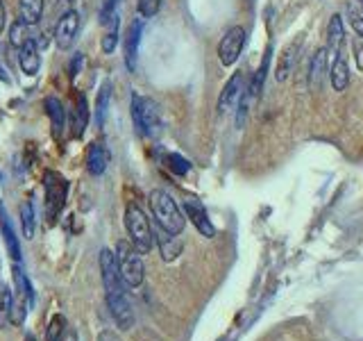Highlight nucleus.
<instances>
[{
  "label": "nucleus",
  "mask_w": 363,
  "mask_h": 341,
  "mask_svg": "<svg viewBox=\"0 0 363 341\" xmlns=\"http://www.w3.org/2000/svg\"><path fill=\"white\" fill-rule=\"evenodd\" d=\"M87 123H89V105H87L84 94H80L75 101V114H73V134L77 139H80L84 130H87Z\"/></svg>",
  "instance_id": "20"
},
{
  "label": "nucleus",
  "mask_w": 363,
  "mask_h": 341,
  "mask_svg": "<svg viewBox=\"0 0 363 341\" xmlns=\"http://www.w3.org/2000/svg\"><path fill=\"white\" fill-rule=\"evenodd\" d=\"M132 121H134V125H137V130L141 134H146V137H154L161 127L159 105H157L152 98L134 94L132 96Z\"/></svg>",
  "instance_id": "5"
},
{
  "label": "nucleus",
  "mask_w": 363,
  "mask_h": 341,
  "mask_svg": "<svg viewBox=\"0 0 363 341\" xmlns=\"http://www.w3.org/2000/svg\"><path fill=\"white\" fill-rule=\"evenodd\" d=\"M347 18H350V25L354 27L357 37H363V7L359 0H350L347 3Z\"/></svg>",
  "instance_id": "27"
},
{
  "label": "nucleus",
  "mask_w": 363,
  "mask_h": 341,
  "mask_svg": "<svg viewBox=\"0 0 363 341\" xmlns=\"http://www.w3.org/2000/svg\"><path fill=\"white\" fill-rule=\"evenodd\" d=\"M125 227H127V234H130L132 246L137 248L141 255L152 251L154 232H152L150 221H148V216L144 214V210H141L139 205H130V207L125 210Z\"/></svg>",
  "instance_id": "3"
},
{
  "label": "nucleus",
  "mask_w": 363,
  "mask_h": 341,
  "mask_svg": "<svg viewBox=\"0 0 363 341\" xmlns=\"http://www.w3.org/2000/svg\"><path fill=\"white\" fill-rule=\"evenodd\" d=\"M12 275H14V284H16V294H14V305H12V323L23 325L27 310L32 307L34 294H32L30 282H27V278H25L23 268H21L18 264L12 266Z\"/></svg>",
  "instance_id": "6"
},
{
  "label": "nucleus",
  "mask_w": 363,
  "mask_h": 341,
  "mask_svg": "<svg viewBox=\"0 0 363 341\" xmlns=\"http://www.w3.org/2000/svg\"><path fill=\"white\" fill-rule=\"evenodd\" d=\"M12 305H14V294L5 282H0V328L12 323Z\"/></svg>",
  "instance_id": "22"
},
{
  "label": "nucleus",
  "mask_w": 363,
  "mask_h": 341,
  "mask_svg": "<svg viewBox=\"0 0 363 341\" xmlns=\"http://www.w3.org/2000/svg\"><path fill=\"white\" fill-rule=\"evenodd\" d=\"M59 341H80V337H77V332L75 330H70V328H66L62 332V337H59Z\"/></svg>",
  "instance_id": "38"
},
{
  "label": "nucleus",
  "mask_w": 363,
  "mask_h": 341,
  "mask_svg": "<svg viewBox=\"0 0 363 341\" xmlns=\"http://www.w3.org/2000/svg\"><path fill=\"white\" fill-rule=\"evenodd\" d=\"M297 46H300V39L295 41V44H291V48L286 51V55H284V60L280 62V68H277V80H286L288 73H291V66H293V62H295V51H297Z\"/></svg>",
  "instance_id": "28"
},
{
  "label": "nucleus",
  "mask_w": 363,
  "mask_h": 341,
  "mask_svg": "<svg viewBox=\"0 0 363 341\" xmlns=\"http://www.w3.org/2000/svg\"><path fill=\"white\" fill-rule=\"evenodd\" d=\"M82 62H84V57L77 53L75 57H73V62H70V68H68V73H70V77H75L77 73H80V68H82Z\"/></svg>",
  "instance_id": "37"
},
{
  "label": "nucleus",
  "mask_w": 363,
  "mask_h": 341,
  "mask_svg": "<svg viewBox=\"0 0 363 341\" xmlns=\"http://www.w3.org/2000/svg\"><path fill=\"white\" fill-rule=\"evenodd\" d=\"M18 12L21 21H25L27 25L39 23L44 14V0H18Z\"/></svg>",
  "instance_id": "19"
},
{
  "label": "nucleus",
  "mask_w": 363,
  "mask_h": 341,
  "mask_svg": "<svg viewBox=\"0 0 363 341\" xmlns=\"http://www.w3.org/2000/svg\"><path fill=\"white\" fill-rule=\"evenodd\" d=\"M161 7V0H139V14L144 18H152Z\"/></svg>",
  "instance_id": "33"
},
{
  "label": "nucleus",
  "mask_w": 363,
  "mask_h": 341,
  "mask_svg": "<svg viewBox=\"0 0 363 341\" xmlns=\"http://www.w3.org/2000/svg\"><path fill=\"white\" fill-rule=\"evenodd\" d=\"M5 21H7V12H5V3L0 0V32L5 30Z\"/></svg>",
  "instance_id": "40"
},
{
  "label": "nucleus",
  "mask_w": 363,
  "mask_h": 341,
  "mask_svg": "<svg viewBox=\"0 0 363 341\" xmlns=\"http://www.w3.org/2000/svg\"><path fill=\"white\" fill-rule=\"evenodd\" d=\"M44 187H46V216L48 221L55 223L59 212L64 210V201H66V182L59 175L48 170L44 175Z\"/></svg>",
  "instance_id": "7"
},
{
  "label": "nucleus",
  "mask_w": 363,
  "mask_h": 341,
  "mask_svg": "<svg viewBox=\"0 0 363 341\" xmlns=\"http://www.w3.org/2000/svg\"><path fill=\"white\" fill-rule=\"evenodd\" d=\"M44 108H46L48 118H51L53 137H55V139H59L62 134H64V105H62L59 98L48 96V98H46V103H44Z\"/></svg>",
  "instance_id": "16"
},
{
  "label": "nucleus",
  "mask_w": 363,
  "mask_h": 341,
  "mask_svg": "<svg viewBox=\"0 0 363 341\" xmlns=\"http://www.w3.org/2000/svg\"><path fill=\"white\" fill-rule=\"evenodd\" d=\"M354 57H357V66L363 68V37H354Z\"/></svg>",
  "instance_id": "36"
},
{
  "label": "nucleus",
  "mask_w": 363,
  "mask_h": 341,
  "mask_svg": "<svg viewBox=\"0 0 363 341\" xmlns=\"http://www.w3.org/2000/svg\"><path fill=\"white\" fill-rule=\"evenodd\" d=\"M141 32H144V21L137 18L130 25V30H127V39H125V64H127V68H130V71L137 68V55H139Z\"/></svg>",
  "instance_id": "12"
},
{
  "label": "nucleus",
  "mask_w": 363,
  "mask_h": 341,
  "mask_svg": "<svg viewBox=\"0 0 363 341\" xmlns=\"http://www.w3.org/2000/svg\"><path fill=\"white\" fill-rule=\"evenodd\" d=\"M111 101V82H103L100 94L96 98V123L98 127L105 125V116H107V108H109Z\"/></svg>",
  "instance_id": "23"
},
{
  "label": "nucleus",
  "mask_w": 363,
  "mask_h": 341,
  "mask_svg": "<svg viewBox=\"0 0 363 341\" xmlns=\"http://www.w3.org/2000/svg\"><path fill=\"white\" fill-rule=\"evenodd\" d=\"M18 64H21V68H23L25 75H37L39 73V68H41V55H39L37 41L30 39L23 48H21Z\"/></svg>",
  "instance_id": "13"
},
{
  "label": "nucleus",
  "mask_w": 363,
  "mask_h": 341,
  "mask_svg": "<svg viewBox=\"0 0 363 341\" xmlns=\"http://www.w3.org/2000/svg\"><path fill=\"white\" fill-rule=\"evenodd\" d=\"M243 46H245V30L241 25L230 27L218 44L220 64H223V66H232V64H237L241 51H243Z\"/></svg>",
  "instance_id": "8"
},
{
  "label": "nucleus",
  "mask_w": 363,
  "mask_h": 341,
  "mask_svg": "<svg viewBox=\"0 0 363 341\" xmlns=\"http://www.w3.org/2000/svg\"><path fill=\"white\" fill-rule=\"evenodd\" d=\"M325 62H327V51H318L316 57H313L311 62V73H309V80H311V87H318V84H323V71H325Z\"/></svg>",
  "instance_id": "26"
},
{
  "label": "nucleus",
  "mask_w": 363,
  "mask_h": 341,
  "mask_svg": "<svg viewBox=\"0 0 363 341\" xmlns=\"http://www.w3.org/2000/svg\"><path fill=\"white\" fill-rule=\"evenodd\" d=\"M118 3H120V0H105V3H103V7H100V23L103 25H107L118 14L116 12Z\"/></svg>",
  "instance_id": "34"
},
{
  "label": "nucleus",
  "mask_w": 363,
  "mask_h": 341,
  "mask_svg": "<svg viewBox=\"0 0 363 341\" xmlns=\"http://www.w3.org/2000/svg\"><path fill=\"white\" fill-rule=\"evenodd\" d=\"M107 25H109V30H107L105 37H103V51L111 53L113 48H116V44H118V14Z\"/></svg>",
  "instance_id": "30"
},
{
  "label": "nucleus",
  "mask_w": 363,
  "mask_h": 341,
  "mask_svg": "<svg viewBox=\"0 0 363 341\" xmlns=\"http://www.w3.org/2000/svg\"><path fill=\"white\" fill-rule=\"evenodd\" d=\"M10 41L14 48H18V51L30 41V30H27L25 21H16V23L10 27Z\"/></svg>",
  "instance_id": "25"
},
{
  "label": "nucleus",
  "mask_w": 363,
  "mask_h": 341,
  "mask_svg": "<svg viewBox=\"0 0 363 341\" xmlns=\"http://www.w3.org/2000/svg\"><path fill=\"white\" fill-rule=\"evenodd\" d=\"M270 55H273V46H268L266 48V55H263V60L259 64V68H257V73H254L252 77V84H250V94L257 98L261 94V89H263V80H266V73H268V66H270Z\"/></svg>",
  "instance_id": "24"
},
{
  "label": "nucleus",
  "mask_w": 363,
  "mask_h": 341,
  "mask_svg": "<svg viewBox=\"0 0 363 341\" xmlns=\"http://www.w3.org/2000/svg\"><path fill=\"white\" fill-rule=\"evenodd\" d=\"M25 341H37V337H34V335H25Z\"/></svg>",
  "instance_id": "41"
},
{
  "label": "nucleus",
  "mask_w": 363,
  "mask_h": 341,
  "mask_svg": "<svg viewBox=\"0 0 363 341\" xmlns=\"http://www.w3.org/2000/svg\"><path fill=\"white\" fill-rule=\"evenodd\" d=\"M98 341H120V339L113 335L111 330H103L100 335H98Z\"/></svg>",
  "instance_id": "39"
},
{
  "label": "nucleus",
  "mask_w": 363,
  "mask_h": 341,
  "mask_svg": "<svg viewBox=\"0 0 363 341\" xmlns=\"http://www.w3.org/2000/svg\"><path fill=\"white\" fill-rule=\"evenodd\" d=\"M330 77H332V87H334V91H345V89H347V84H350V68H347L345 57L338 55L336 60L332 62Z\"/></svg>",
  "instance_id": "18"
},
{
  "label": "nucleus",
  "mask_w": 363,
  "mask_h": 341,
  "mask_svg": "<svg viewBox=\"0 0 363 341\" xmlns=\"http://www.w3.org/2000/svg\"><path fill=\"white\" fill-rule=\"evenodd\" d=\"M252 94H250V87L243 89V94L239 98V112H237V127H243L245 121H247V114H250V103H252Z\"/></svg>",
  "instance_id": "29"
},
{
  "label": "nucleus",
  "mask_w": 363,
  "mask_h": 341,
  "mask_svg": "<svg viewBox=\"0 0 363 341\" xmlns=\"http://www.w3.org/2000/svg\"><path fill=\"white\" fill-rule=\"evenodd\" d=\"M66 325V321H64V316H53V321H51V328H48V341H59V337H62V332L66 330L64 328Z\"/></svg>",
  "instance_id": "35"
},
{
  "label": "nucleus",
  "mask_w": 363,
  "mask_h": 341,
  "mask_svg": "<svg viewBox=\"0 0 363 341\" xmlns=\"http://www.w3.org/2000/svg\"><path fill=\"white\" fill-rule=\"evenodd\" d=\"M0 230H3V237H5V244H7V251H10V257L14 262L21 260V248H18V239H16V232H14L10 216H7V212L3 210V205H0Z\"/></svg>",
  "instance_id": "17"
},
{
  "label": "nucleus",
  "mask_w": 363,
  "mask_h": 341,
  "mask_svg": "<svg viewBox=\"0 0 363 341\" xmlns=\"http://www.w3.org/2000/svg\"><path fill=\"white\" fill-rule=\"evenodd\" d=\"M184 212H187V218L196 225V230L200 232L202 237H207V239L216 237V227H213L207 210H204V205L198 201V198H187V201H184Z\"/></svg>",
  "instance_id": "9"
},
{
  "label": "nucleus",
  "mask_w": 363,
  "mask_h": 341,
  "mask_svg": "<svg viewBox=\"0 0 363 341\" xmlns=\"http://www.w3.org/2000/svg\"><path fill=\"white\" fill-rule=\"evenodd\" d=\"M343 37H345L343 16H340V14H334L330 18V25H327V41H330L332 51H338V48L343 46Z\"/></svg>",
  "instance_id": "21"
},
{
  "label": "nucleus",
  "mask_w": 363,
  "mask_h": 341,
  "mask_svg": "<svg viewBox=\"0 0 363 341\" xmlns=\"http://www.w3.org/2000/svg\"><path fill=\"white\" fill-rule=\"evenodd\" d=\"M107 164H109V153H107V148L103 144L94 141L87 151V170L91 175H103Z\"/></svg>",
  "instance_id": "14"
},
{
  "label": "nucleus",
  "mask_w": 363,
  "mask_h": 341,
  "mask_svg": "<svg viewBox=\"0 0 363 341\" xmlns=\"http://www.w3.org/2000/svg\"><path fill=\"white\" fill-rule=\"evenodd\" d=\"M77 27H80V14L77 12L64 14V16L59 18V23H57V30H55L57 48H62V51L70 48V44H73L77 37Z\"/></svg>",
  "instance_id": "10"
},
{
  "label": "nucleus",
  "mask_w": 363,
  "mask_h": 341,
  "mask_svg": "<svg viewBox=\"0 0 363 341\" xmlns=\"http://www.w3.org/2000/svg\"><path fill=\"white\" fill-rule=\"evenodd\" d=\"M166 164H168V168L173 170V173H177V175H187L189 170H191L189 160H184L182 155H175V153L168 155V157H166Z\"/></svg>",
  "instance_id": "32"
},
{
  "label": "nucleus",
  "mask_w": 363,
  "mask_h": 341,
  "mask_svg": "<svg viewBox=\"0 0 363 341\" xmlns=\"http://www.w3.org/2000/svg\"><path fill=\"white\" fill-rule=\"evenodd\" d=\"M241 94H243V73H234L230 80H227L223 94H220L218 98V112L225 114L227 110H232V105L239 101Z\"/></svg>",
  "instance_id": "11"
},
{
  "label": "nucleus",
  "mask_w": 363,
  "mask_h": 341,
  "mask_svg": "<svg viewBox=\"0 0 363 341\" xmlns=\"http://www.w3.org/2000/svg\"><path fill=\"white\" fill-rule=\"evenodd\" d=\"M150 207H152L157 223H159V227H163L166 232L180 234L184 230L187 218L182 216L180 207H177V203L173 201V196L170 194H166V191H161V189H154L150 194Z\"/></svg>",
  "instance_id": "2"
},
{
  "label": "nucleus",
  "mask_w": 363,
  "mask_h": 341,
  "mask_svg": "<svg viewBox=\"0 0 363 341\" xmlns=\"http://www.w3.org/2000/svg\"><path fill=\"white\" fill-rule=\"evenodd\" d=\"M157 246H159L161 251V257L166 262H173L180 257L182 253V241L175 237V234L166 232L163 227H159V232H157Z\"/></svg>",
  "instance_id": "15"
},
{
  "label": "nucleus",
  "mask_w": 363,
  "mask_h": 341,
  "mask_svg": "<svg viewBox=\"0 0 363 341\" xmlns=\"http://www.w3.org/2000/svg\"><path fill=\"white\" fill-rule=\"evenodd\" d=\"M21 223H23L25 239H32L34 237V210H32V203L30 201H27L23 207H21Z\"/></svg>",
  "instance_id": "31"
},
{
  "label": "nucleus",
  "mask_w": 363,
  "mask_h": 341,
  "mask_svg": "<svg viewBox=\"0 0 363 341\" xmlns=\"http://www.w3.org/2000/svg\"><path fill=\"white\" fill-rule=\"evenodd\" d=\"M100 271H103V287H105L109 314L116 321L118 330L127 332L134 325V312H132L130 298L125 294L127 287L123 278H120L116 253H111L109 248H103L100 251Z\"/></svg>",
  "instance_id": "1"
},
{
  "label": "nucleus",
  "mask_w": 363,
  "mask_h": 341,
  "mask_svg": "<svg viewBox=\"0 0 363 341\" xmlns=\"http://www.w3.org/2000/svg\"><path fill=\"white\" fill-rule=\"evenodd\" d=\"M116 260H118V271L123 278L127 289H137L146 280V266L141 260V253L127 241H120L116 248Z\"/></svg>",
  "instance_id": "4"
},
{
  "label": "nucleus",
  "mask_w": 363,
  "mask_h": 341,
  "mask_svg": "<svg viewBox=\"0 0 363 341\" xmlns=\"http://www.w3.org/2000/svg\"><path fill=\"white\" fill-rule=\"evenodd\" d=\"M359 3H361V7H363V0H359Z\"/></svg>",
  "instance_id": "42"
}]
</instances>
